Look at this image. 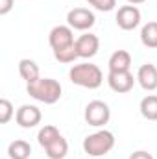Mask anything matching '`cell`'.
<instances>
[{"mask_svg":"<svg viewBox=\"0 0 157 159\" xmlns=\"http://www.w3.org/2000/svg\"><path fill=\"white\" fill-rule=\"evenodd\" d=\"M48 43L52 46L54 57L59 63H74L78 59L76 54V39H74V30L67 24L54 26L48 34Z\"/></svg>","mask_w":157,"mask_h":159,"instance_id":"1","label":"cell"},{"mask_svg":"<svg viewBox=\"0 0 157 159\" xmlns=\"http://www.w3.org/2000/svg\"><path fill=\"white\" fill-rule=\"evenodd\" d=\"M26 93L34 100L43 102L46 106H52V104H56L61 98L63 87H61V83L57 80L54 78H39L26 85Z\"/></svg>","mask_w":157,"mask_h":159,"instance_id":"2","label":"cell"},{"mask_svg":"<svg viewBox=\"0 0 157 159\" xmlns=\"http://www.w3.org/2000/svg\"><path fill=\"white\" fill-rule=\"evenodd\" d=\"M69 78L74 85L83 89H98L104 81V74L98 65L94 63H78L72 65L69 70Z\"/></svg>","mask_w":157,"mask_h":159,"instance_id":"3","label":"cell"},{"mask_svg":"<svg viewBox=\"0 0 157 159\" xmlns=\"http://www.w3.org/2000/svg\"><path fill=\"white\" fill-rule=\"evenodd\" d=\"M115 148V135L109 129H98L83 139V152L91 157H102Z\"/></svg>","mask_w":157,"mask_h":159,"instance_id":"4","label":"cell"},{"mask_svg":"<svg viewBox=\"0 0 157 159\" xmlns=\"http://www.w3.org/2000/svg\"><path fill=\"white\" fill-rule=\"evenodd\" d=\"M83 119L89 126L92 128H102L105 126L109 119H111V109L105 102L102 100H92L85 106V111H83Z\"/></svg>","mask_w":157,"mask_h":159,"instance_id":"5","label":"cell"},{"mask_svg":"<svg viewBox=\"0 0 157 159\" xmlns=\"http://www.w3.org/2000/svg\"><path fill=\"white\" fill-rule=\"evenodd\" d=\"M96 17L91 9L87 7H74L67 13V24L72 30H79V32H87L94 26Z\"/></svg>","mask_w":157,"mask_h":159,"instance_id":"6","label":"cell"},{"mask_svg":"<svg viewBox=\"0 0 157 159\" xmlns=\"http://www.w3.org/2000/svg\"><path fill=\"white\" fill-rule=\"evenodd\" d=\"M117 26L124 32H129V30H135L139 24H141V9L137 6H122L118 7L117 11Z\"/></svg>","mask_w":157,"mask_h":159,"instance_id":"7","label":"cell"},{"mask_svg":"<svg viewBox=\"0 0 157 159\" xmlns=\"http://www.w3.org/2000/svg\"><path fill=\"white\" fill-rule=\"evenodd\" d=\"M41 119H43L41 109L37 106H32V104L20 106V107L17 109V113H15V122H17L20 128H24V129L35 128L37 124H41Z\"/></svg>","mask_w":157,"mask_h":159,"instance_id":"8","label":"cell"},{"mask_svg":"<svg viewBox=\"0 0 157 159\" xmlns=\"http://www.w3.org/2000/svg\"><path fill=\"white\" fill-rule=\"evenodd\" d=\"M100 50V39L98 35L91 34V32H85L83 35H79L76 39V54L81 59H91L98 54Z\"/></svg>","mask_w":157,"mask_h":159,"instance_id":"9","label":"cell"},{"mask_svg":"<svg viewBox=\"0 0 157 159\" xmlns=\"http://www.w3.org/2000/svg\"><path fill=\"white\" fill-rule=\"evenodd\" d=\"M137 78H133V74L129 70L126 72H109L107 74V83L111 87V91H115L118 94H124V93H129L133 89Z\"/></svg>","mask_w":157,"mask_h":159,"instance_id":"10","label":"cell"},{"mask_svg":"<svg viewBox=\"0 0 157 159\" xmlns=\"http://www.w3.org/2000/svg\"><path fill=\"white\" fill-rule=\"evenodd\" d=\"M137 81L144 91H155L157 89V67L154 63H144L137 70Z\"/></svg>","mask_w":157,"mask_h":159,"instance_id":"11","label":"cell"},{"mask_svg":"<svg viewBox=\"0 0 157 159\" xmlns=\"http://www.w3.org/2000/svg\"><path fill=\"white\" fill-rule=\"evenodd\" d=\"M109 72H126L131 67V54L128 50H117L109 57Z\"/></svg>","mask_w":157,"mask_h":159,"instance_id":"12","label":"cell"},{"mask_svg":"<svg viewBox=\"0 0 157 159\" xmlns=\"http://www.w3.org/2000/svg\"><path fill=\"white\" fill-rule=\"evenodd\" d=\"M44 152L48 159H65L69 154V143L63 135H59L57 139H54L50 144L44 146Z\"/></svg>","mask_w":157,"mask_h":159,"instance_id":"13","label":"cell"},{"mask_svg":"<svg viewBox=\"0 0 157 159\" xmlns=\"http://www.w3.org/2000/svg\"><path fill=\"white\" fill-rule=\"evenodd\" d=\"M19 74H20V78L24 80L26 83H32V81H35V80L41 78L39 65H37L34 59L24 57V59L19 61Z\"/></svg>","mask_w":157,"mask_h":159,"instance_id":"14","label":"cell"},{"mask_svg":"<svg viewBox=\"0 0 157 159\" xmlns=\"http://www.w3.org/2000/svg\"><path fill=\"white\" fill-rule=\"evenodd\" d=\"M32 156V146L24 139H17L7 146V159H28Z\"/></svg>","mask_w":157,"mask_h":159,"instance_id":"15","label":"cell"},{"mask_svg":"<svg viewBox=\"0 0 157 159\" xmlns=\"http://www.w3.org/2000/svg\"><path fill=\"white\" fill-rule=\"evenodd\" d=\"M141 115L146 120H157V94H148L141 100Z\"/></svg>","mask_w":157,"mask_h":159,"instance_id":"16","label":"cell"},{"mask_svg":"<svg viewBox=\"0 0 157 159\" xmlns=\"http://www.w3.org/2000/svg\"><path fill=\"white\" fill-rule=\"evenodd\" d=\"M141 43L146 48H157V22L152 20L142 26L141 30Z\"/></svg>","mask_w":157,"mask_h":159,"instance_id":"17","label":"cell"},{"mask_svg":"<svg viewBox=\"0 0 157 159\" xmlns=\"http://www.w3.org/2000/svg\"><path fill=\"white\" fill-rule=\"evenodd\" d=\"M61 133H59V129L56 128V126H52V124H46V126H43L39 129V133H37V141H39L41 148H44L46 144H50L54 139H57Z\"/></svg>","mask_w":157,"mask_h":159,"instance_id":"18","label":"cell"},{"mask_svg":"<svg viewBox=\"0 0 157 159\" xmlns=\"http://www.w3.org/2000/svg\"><path fill=\"white\" fill-rule=\"evenodd\" d=\"M13 115H15V111H13L11 102L7 98H2L0 100V124H7Z\"/></svg>","mask_w":157,"mask_h":159,"instance_id":"19","label":"cell"},{"mask_svg":"<svg viewBox=\"0 0 157 159\" xmlns=\"http://www.w3.org/2000/svg\"><path fill=\"white\" fill-rule=\"evenodd\" d=\"M89 6H92L94 9H98V11H113L115 9V6H117V0H85Z\"/></svg>","mask_w":157,"mask_h":159,"instance_id":"20","label":"cell"},{"mask_svg":"<svg viewBox=\"0 0 157 159\" xmlns=\"http://www.w3.org/2000/svg\"><path fill=\"white\" fill-rule=\"evenodd\" d=\"M13 9V0H0V15H7Z\"/></svg>","mask_w":157,"mask_h":159,"instance_id":"21","label":"cell"},{"mask_svg":"<svg viewBox=\"0 0 157 159\" xmlns=\"http://www.w3.org/2000/svg\"><path fill=\"white\" fill-rule=\"evenodd\" d=\"M129 159H154V156L150 154V152H146V150H137V152H133Z\"/></svg>","mask_w":157,"mask_h":159,"instance_id":"22","label":"cell"},{"mask_svg":"<svg viewBox=\"0 0 157 159\" xmlns=\"http://www.w3.org/2000/svg\"><path fill=\"white\" fill-rule=\"evenodd\" d=\"M128 4H131V6H137V4H144L146 0H126Z\"/></svg>","mask_w":157,"mask_h":159,"instance_id":"23","label":"cell"}]
</instances>
